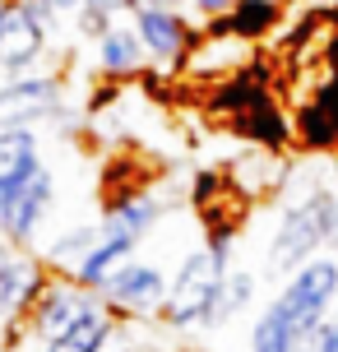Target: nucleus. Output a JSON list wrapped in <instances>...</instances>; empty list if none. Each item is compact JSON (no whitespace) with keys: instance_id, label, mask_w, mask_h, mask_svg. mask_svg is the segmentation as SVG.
I'll list each match as a JSON object with an SVG mask.
<instances>
[{"instance_id":"f257e3e1","label":"nucleus","mask_w":338,"mask_h":352,"mask_svg":"<svg viewBox=\"0 0 338 352\" xmlns=\"http://www.w3.org/2000/svg\"><path fill=\"white\" fill-rule=\"evenodd\" d=\"M334 297H338V255H315L283 283V292L255 320L250 352H297V343L329 320L324 311L334 306Z\"/></svg>"},{"instance_id":"f03ea898","label":"nucleus","mask_w":338,"mask_h":352,"mask_svg":"<svg viewBox=\"0 0 338 352\" xmlns=\"http://www.w3.org/2000/svg\"><path fill=\"white\" fill-rule=\"evenodd\" d=\"M338 213V190H315L306 199H292L283 209V223L269 241V274L273 278H292L302 264H311L320 255V246H329V228Z\"/></svg>"},{"instance_id":"7ed1b4c3","label":"nucleus","mask_w":338,"mask_h":352,"mask_svg":"<svg viewBox=\"0 0 338 352\" xmlns=\"http://www.w3.org/2000/svg\"><path fill=\"white\" fill-rule=\"evenodd\" d=\"M223 278H227V269L218 264L214 250L209 246L190 250L177 264V274H172V292H167V306H162L158 324H167V329H204Z\"/></svg>"},{"instance_id":"20e7f679","label":"nucleus","mask_w":338,"mask_h":352,"mask_svg":"<svg viewBox=\"0 0 338 352\" xmlns=\"http://www.w3.org/2000/svg\"><path fill=\"white\" fill-rule=\"evenodd\" d=\"M167 292H172V278L162 274V264L130 260L121 274L98 292V297H102V306H107L116 320H125V324H144V320H158L162 316Z\"/></svg>"},{"instance_id":"39448f33","label":"nucleus","mask_w":338,"mask_h":352,"mask_svg":"<svg viewBox=\"0 0 338 352\" xmlns=\"http://www.w3.org/2000/svg\"><path fill=\"white\" fill-rule=\"evenodd\" d=\"M93 311H102V297H98V292L79 287L74 278L52 274L47 287L37 292V301H33V311H28V324H23V329H28L33 338H42V348H47V343H56V338H65L74 324H84Z\"/></svg>"},{"instance_id":"423d86ee","label":"nucleus","mask_w":338,"mask_h":352,"mask_svg":"<svg viewBox=\"0 0 338 352\" xmlns=\"http://www.w3.org/2000/svg\"><path fill=\"white\" fill-rule=\"evenodd\" d=\"M60 107H65L60 74H52V70L19 74L10 84H0V130H14V125L33 130L37 121H52Z\"/></svg>"},{"instance_id":"0eeeda50","label":"nucleus","mask_w":338,"mask_h":352,"mask_svg":"<svg viewBox=\"0 0 338 352\" xmlns=\"http://www.w3.org/2000/svg\"><path fill=\"white\" fill-rule=\"evenodd\" d=\"M135 33H139L144 52H148V65H158V70H181L185 65V56L195 47V28L177 14V10H158V5H139L135 10Z\"/></svg>"},{"instance_id":"6e6552de","label":"nucleus","mask_w":338,"mask_h":352,"mask_svg":"<svg viewBox=\"0 0 338 352\" xmlns=\"http://www.w3.org/2000/svg\"><path fill=\"white\" fill-rule=\"evenodd\" d=\"M250 47H255V42L227 33L223 23H214L209 37H195V47H190V56H185L181 74H190V79H236V74L255 60Z\"/></svg>"},{"instance_id":"1a4fd4ad","label":"nucleus","mask_w":338,"mask_h":352,"mask_svg":"<svg viewBox=\"0 0 338 352\" xmlns=\"http://www.w3.org/2000/svg\"><path fill=\"white\" fill-rule=\"evenodd\" d=\"M47 278H52V269H47L42 255L19 250L14 260H10V269L0 274V334H10L19 320L28 324V311H33L37 292L47 287Z\"/></svg>"},{"instance_id":"9d476101","label":"nucleus","mask_w":338,"mask_h":352,"mask_svg":"<svg viewBox=\"0 0 338 352\" xmlns=\"http://www.w3.org/2000/svg\"><path fill=\"white\" fill-rule=\"evenodd\" d=\"M52 204H56V176H52V167L42 162L28 181H23V190H19V199H14V218H10V232H5V241L14 250H28L37 241V228L47 223V213H52Z\"/></svg>"},{"instance_id":"9b49d317","label":"nucleus","mask_w":338,"mask_h":352,"mask_svg":"<svg viewBox=\"0 0 338 352\" xmlns=\"http://www.w3.org/2000/svg\"><path fill=\"white\" fill-rule=\"evenodd\" d=\"M42 56H47V33L28 23L19 10H10L5 28H0V74H10V79L33 74L42 65Z\"/></svg>"},{"instance_id":"f8f14e48","label":"nucleus","mask_w":338,"mask_h":352,"mask_svg":"<svg viewBox=\"0 0 338 352\" xmlns=\"http://www.w3.org/2000/svg\"><path fill=\"white\" fill-rule=\"evenodd\" d=\"M162 218V199H153V195H116L107 209H102V218H98V228L107 232V236H130V241H144L148 232L158 228Z\"/></svg>"},{"instance_id":"ddd939ff","label":"nucleus","mask_w":338,"mask_h":352,"mask_svg":"<svg viewBox=\"0 0 338 352\" xmlns=\"http://www.w3.org/2000/svg\"><path fill=\"white\" fill-rule=\"evenodd\" d=\"M227 181L246 195V199H264V195H278L287 186V162L278 158V153H269V148H255L246 158H232Z\"/></svg>"},{"instance_id":"4468645a","label":"nucleus","mask_w":338,"mask_h":352,"mask_svg":"<svg viewBox=\"0 0 338 352\" xmlns=\"http://www.w3.org/2000/svg\"><path fill=\"white\" fill-rule=\"evenodd\" d=\"M93 52H98V70L107 74V79H135L148 65V52H144L139 33L121 28V23H111L107 33L93 42Z\"/></svg>"},{"instance_id":"2eb2a0df","label":"nucleus","mask_w":338,"mask_h":352,"mask_svg":"<svg viewBox=\"0 0 338 352\" xmlns=\"http://www.w3.org/2000/svg\"><path fill=\"white\" fill-rule=\"evenodd\" d=\"M135 246H139V241H130V236H107V232H102V241L93 246V255L79 264V269H74L70 278L79 283V287H89V292H102V287H107V283L121 274L125 264H130Z\"/></svg>"},{"instance_id":"dca6fc26","label":"nucleus","mask_w":338,"mask_h":352,"mask_svg":"<svg viewBox=\"0 0 338 352\" xmlns=\"http://www.w3.org/2000/svg\"><path fill=\"white\" fill-rule=\"evenodd\" d=\"M232 130H236L241 140H250L255 148H269V153H278L283 144H292V125H287V116L273 107V98L246 107L241 116H232Z\"/></svg>"},{"instance_id":"f3484780","label":"nucleus","mask_w":338,"mask_h":352,"mask_svg":"<svg viewBox=\"0 0 338 352\" xmlns=\"http://www.w3.org/2000/svg\"><path fill=\"white\" fill-rule=\"evenodd\" d=\"M98 241H102V228H98V223H84V228L60 232L52 246H47V255H42V260H47V269H56L60 278H70L74 269L93 255V246H98Z\"/></svg>"},{"instance_id":"a211bd4d","label":"nucleus","mask_w":338,"mask_h":352,"mask_svg":"<svg viewBox=\"0 0 338 352\" xmlns=\"http://www.w3.org/2000/svg\"><path fill=\"white\" fill-rule=\"evenodd\" d=\"M250 297H255V274H250V269H227V278L218 283V297H214V306H209L204 329H218V324L236 320L250 306Z\"/></svg>"},{"instance_id":"6ab92c4d","label":"nucleus","mask_w":338,"mask_h":352,"mask_svg":"<svg viewBox=\"0 0 338 352\" xmlns=\"http://www.w3.org/2000/svg\"><path fill=\"white\" fill-rule=\"evenodd\" d=\"M42 167V148H37V130L14 125V130H0V181L5 176H28Z\"/></svg>"},{"instance_id":"aec40b11","label":"nucleus","mask_w":338,"mask_h":352,"mask_svg":"<svg viewBox=\"0 0 338 352\" xmlns=\"http://www.w3.org/2000/svg\"><path fill=\"white\" fill-rule=\"evenodd\" d=\"M278 19H283V5L278 0H236V10L223 19V28L246 37V42H260L264 33L278 28Z\"/></svg>"},{"instance_id":"412c9836","label":"nucleus","mask_w":338,"mask_h":352,"mask_svg":"<svg viewBox=\"0 0 338 352\" xmlns=\"http://www.w3.org/2000/svg\"><path fill=\"white\" fill-rule=\"evenodd\" d=\"M292 135H297V144H302V148H311V153H334V148H338L334 121H329V116H324V107H315V102H306L302 111H297Z\"/></svg>"},{"instance_id":"4be33fe9","label":"nucleus","mask_w":338,"mask_h":352,"mask_svg":"<svg viewBox=\"0 0 338 352\" xmlns=\"http://www.w3.org/2000/svg\"><path fill=\"white\" fill-rule=\"evenodd\" d=\"M111 320H116V316H111L107 306H102V311H93V316L84 320V324H74V329H70L65 338L47 343L42 352H93L98 343H102V334H107V324H111Z\"/></svg>"},{"instance_id":"5701e85b","label":"nucleus","mask_w":338,"mask_h":352,"mask_svg":"<svg viewBox=\"0 0 338 352\" xmlns=\"http://www.w3.org/2000/svg\"><path fill=\"white\" fill-rule=\"evenodd\" d=\"M10 10H19V14L28 19V23H37L42 33L52 37V28L60 23V10H56L52 0H10Z\"/></svg>"},{"instance_id":"b1692460","label":"nucleus","mask_w":338,"mask_h":352,"mask_svg":"<svg viewBox=\"0 0 338 352\" xmlns=\"http://www.w3.org/2000/svg\"><path fill=\"white\" fill-rule=\"evenodd\" d=\"M93 352H139V343H135V329L125 324V320H111L107 334H102V343Z\"/></svg>"},{"instance_id":"393cba45","label":"nucleus","mask_w":338,"mask_h":352,"mask_svg":"<svg viewBox=\"0 0 338 352\" xmlns=\"http://www.w3.org/2000/svg\"><path fill=\"white\" fill-rule=\"evenodd\" d=\"M89 125H93V135H102V140H121V135H125L121 107H102V111H93Z\"/></svg>"},{"instance_id":"a878e982","label":"nucleus","mask_w":338,"mask_h":352,"mask_svg":"<svg viewBox=\"0 0 338 352\" xmlns=\"http://www.w3.org/2000/svg\"><path fill=\"white\" fill-rule=\"evenodd\" d=\"M315 107H324V116L334 121V130H338V79H324L320 88H315V98H311Z\"/></svg>"},{"instance_id":"bb28decb","label":"nucleus","mask_w":338,"mask_h":352,"mask_svg":"<svg viewBox=\"0 0 338 352\" xmlns=\"http://www.w3.org/2000/svg\"><path fill=\"white\" fill-rule=\"evenodd\" d=\"M190 5H195L199 14L209 19V28H214V23H223V19L236 10V0H190Z\"/></svg>"},{"instance_id":"cd10ccee","label":"nucleus","mask_w":338,"mask_h":352,"mask_svg":"<svg viewBox=\"0 0 338 352\" xmlns=\"http://www.w3.org/2000/svg\"><path fill=\"white\" fill-rule=\"evenodd\" d=\"M84 5H93V10H102V14H135V10H139L144 0H84Z\"/></svg>"},{"instance_id":"c85d7f7f","label":"nucleus","mask_w":338,"mask_h":352,"mask_svg":"<svg viewBox=\"0 0 338 352\" xmlns=\"http://www.w3.org/2000/svg\"><path fill=\"white\" fill-rule=\"evenodd\" d=\"M324 65H329V74L338 79V33L329 37V42H324Z\"/></svg>"},{"instance_id":"c756f323","label":"nucleus","mask_w":338,"mask_h":352,"mask_svg":"<svg viewBox=\"0 0 338 352\" xmlns=\"http://www.w3.org/2000/svg\"><path fill=\"white\" fill-rule=\"evenodd\" d=\"M19 250L10 246V241H5V236H0V274H5V269H10V260H14Z\"/></svg>"},{"instance_id":"7c9ffc66","label":"nucleus","mask_w":338,"mask_h":352,"mask_svg":"<svg viewBox=\"0 0 338 352\" xmlns=\"http://www.w3.org/2000/svg\"><path fill=\"white\" fill-rule=\"evenodd\" d=\"M60 14H74V10H84V0H52Z\"/></svg>"},{"instance_id":"2f4dec72","label":"nucleus","mask_w":338,"mask_h":352,"mask_svg":"<svg viewBox=\"0 0 338 352\" xmlns=\"http://www.w3.org/2000/svg\"><path fill=\"white\" fill-rule=\"evenodd\" d=\"M144 5H158V10H181L185 0H144Z\"/></svg>"},{"instance_id":"473e14b6","label":"nucleus","mask_w":338,"mask_h":352,"mask_svg":"<svg viewBox=\"0 0 338 352\" xmlns=\"http://www.w3.org/2000/svg\"><path fill=\"white\" fill-rule=\"evenodd\" d=\"M329 246H334V255H338V213H334V228H329Z\"/></svg>"},{"instance_id":"72a5a7b5","label":"nucleus","mask_w":338,"mask_h":352,"mask_svg":"<svg viewBox=\"0 0 338 352\" xmlns=\"http://www.w3.org/2000/svg\"><path fill=\"white\" fill-rule=\"evenodd\" d=\"M5 19H10V0H0V28H5Z\"/></svg>"},{"instance_id":"f704fd0d","label":"nucleus","mask_w":338,"mask_h":352,"mask_svg":"<svg viewBox=\"0 0 338 352\" xmlns=\"http://www.w3.org/2000/svg\"><path fill=\"white\" fill-rule=\"evenodd\" d=\"M0 352H14V348H0Z\"/></svg>"},{"instance_id":"c9c22d12","label":"nucleus","mask_w":338,"mask_h":352,"mask_svg":"<svg viewBox=\"0 0 338 352\" xmlns=\"http://www.w3.org/2000/svg\"><path fill=\"white\" fill-rule=\"evenodd\" d=\"M181 352H195V348H181Z\"/></svg>"}]
</instances>
